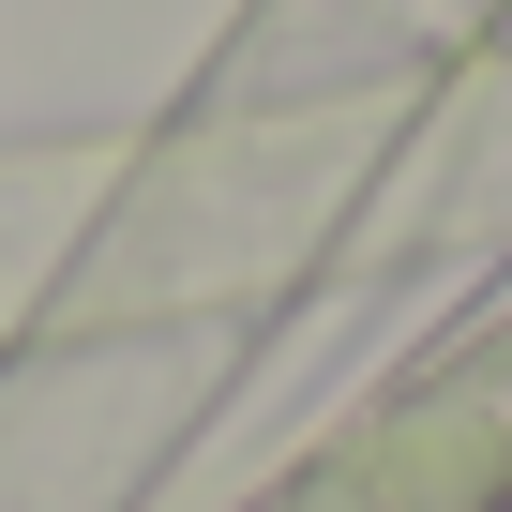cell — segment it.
I'll return each instance as SVG.
<instances>
[{
	"mask_svg": "<svg viewBox=\"0 0 512 512\" xmlns=\"http://www.w3.org/2000/svg\"><path fill=\"white\" fill-rule=\"evenodd\" d=\"M272 512H512V317L452 347L422 392L362 407Z\"/></svg>",
	"mask_w": 512,
	"mask_h": 512,
	"instance_id": "obj_1",
	"label": "cell"
}]
</instances>
